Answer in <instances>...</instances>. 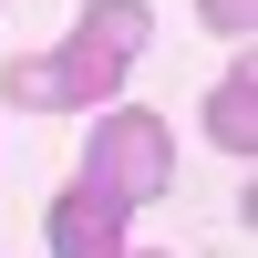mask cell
Returning a JSON list of instances; mask_svg holds the SVG:
<instances>
[{
	"label": "cell",
	"mask_w": 258,
	"mask_h": 258,
	"mask_svg": "<svg viewBox=\"0 0 258 258\" xmlns=\"http://www.w3.org/2000/svg\"><path fill=\"white\" fill-rule=\"evenodd\" d=\"M83 186H103L124 207L176 197V124L145 114V103H114V114L93 103V124H83Z\"/></svg>",
	"instance_id": "obj_1"
},
{
	"label": "cell",
	"mask_w": 258,
	"mask_h": 258,
	"mask_svg": "<svg viewBox=\"0 0 258 258\" xmlns=\"http://www.w3.org/2000/svg\"><path fill=\"white\" fill-rule=\"evenodd\" d=\"M197 21H207L217 41H248V31H258V0H197Z\"/></svg>",
	"instance_id": "obj_6"
},
{
	"label": "cell",
	"mask_w": 258,
	"mask_h": 258,
	"mask_svg": "<svg viewBox=\"0 0 258 258\" xmlns=\"http://www.w3.org/2000/svg\"><path fill=\"white\" fill-rule=\"evenodd\" d=\"M124 217H135V207L103 197V186H62V197L41 207V248L52 258H114L124 248Z\"/></svg>",
	"instance_id": "obj_3"
},
{
	"label": "cell",
	"mask_w": 258,
	"mask_h": 258,
	"mask_svg": "<svg viewBox=\"0 0 258 258\" xmlns=\"http://www.w3.org/2000/svg\"><path fill=\"white\" fill-rule=\"evenodd\" d=\"M0 103H21V114H62V62H41V52L0 62Z\"/></svg>",
	"instance_id": "obj_5"
},
{
	"label": "cell",
	"mask_w": 258,
	"mask_h": 258,
	"mask_svg": "<svg viewBox=\"0 0 258 258\" xmlns=\"http://www.w3.org/2000/svg\"><path fill=\"white\" fill-rule=\"evenodd\" d=\"M207 145H227V155L258 145V73H248V62H227L217 93H207Z\"/></svg>",
	"instance_id": "obj_4"
},
{
	"label": "cell",
	"mask_w": 258,
	"mask_h": 258,
	"mask_svg": "<svg viewBox=\"0 0 258 258\" xmlns=\"http://www.w3.org/2000/svg\"><path fill=\"white\" fill-rule=\"evenodd\" d=\"M114 258H165V248H114Z\"/></svg>",
	"instance_id": "obj_7"
},
{
	"label": "cell",
	"mask_w": 258,
	"mask_h": 258,
	"mask_svg": "<svg viewBox=\"0 0 258 258\" xmlns=\"http://www.w3.org/2000/svg\"><path fill=\"white\" fill-rule=\"evenodd\" d=\"M145 41H155V11H145V0H83V31L52 52L62 62V103H83V114L114 103L124 73L145 62Z\"/></svg>",
	"instance_id": "obj_2"
}]
</instances>
